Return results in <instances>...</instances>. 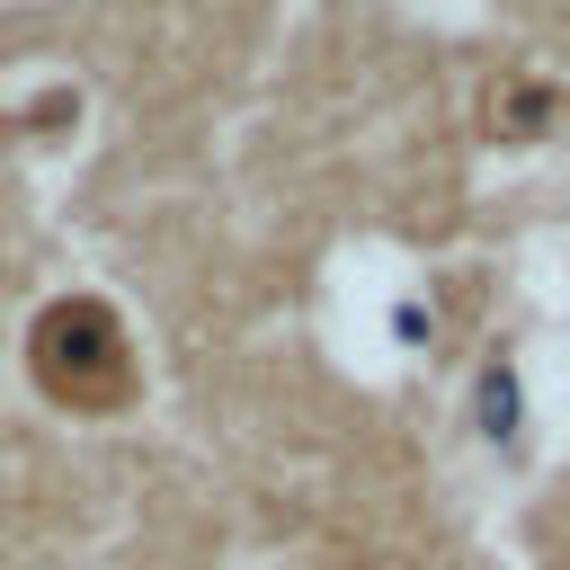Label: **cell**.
<instances>
[{"label":"cell","mask_w":570,"mask_h":570,"mask_svg":"<svg viewBox=\"0 0 570 570\" xmlns=\"http://www.w3.org/2000/svg\"><path fill=\"white\" fill-rule=\"evenodd\" d=\"M472 436L490 463H525V445H534V392H525V365L508 347H490L472 365Z\"/></svg>","instance_id":"1"},{"label":"cell","mask_w":570,"mask_h":570,"mask_svg":"<svg viewBox=\"0 0 570 570\" xmlns=\"http://www.w3.org/2000/svg\"><path fill=\"white\" fill-rule=\"evenodd\" d=\"M436 347V294L419 276L383 285V356H428Z\"/></svg>","instance_id":"2"}]
</instances>
